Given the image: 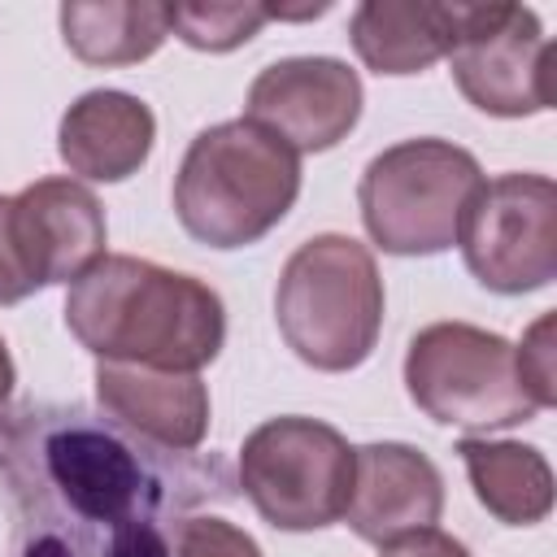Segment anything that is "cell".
Segmentation results:
<instances>
[{"label":"cell","mask_w":557,"mask_h":557,"mask_svg":"<svg viewBox=\"0 0 557 557\" xmlns=\"http://www.w3.org/2000/svg\"><path fill=\"white\" fill-rule=\"evenodd\" d=\"M383 557H470V548L461 540H453L440 527H422L413 535H400L392 544H383Z\"/></svg>","instance_id":"603a6c76"},{"label":"cell","mask_w":557,"mask_h":557,"mask_svg":"<svg viewBox=\"0 0 557 557\" xmlns=\"http://www.w3.org/2000/svg\"><path fill=\"white\" fill-rule=\"evenodd\" d=\"M96 400L109 418H117L131 435L165 448L191 453L209 431V392L200 374L148 370V366H96Z\"/></svg>","instance_id":"4fadbf2b"},{"label":"cell","mask_w":557,"mask_h":557,"mask_svg":"<svg viewBox=\"0 0 557 557\" xmlns=\"http://www.w3.org/2000/svg\"><path fill=\"white\" fill-rule=\"evenodd\" d=\"M405 387L431 422L461 431L518 426L540 413L518 374L513 344L470 322L422 326L405 352Z\"/></svg>","instance_id":"8992f818"},{"label":"cell","mask_w":557,"mask_h":557,"mask_svg":"<svg viewBox=\"0 0 557 557\" xmlns=\"http://www.w3.org/2000/svg\"><path fill=\"white\" fill-rule=\"evenodd\" d=\"M35 292L13 244V196H0V305H17Z\"/></svg>","instance_id":"7402d4cb"},{"label":"cell","mask_w":557,"mask_h":557,"mask_svg":"<svg viewBox=\"0 0 557 557\" xmlns=\"http://www.w3.org/2000/svg\"><path fill=\"white\" fill-rule=\"evenodd\" d=\"M470 274L500 296L540 292L557 274V187L548 174H500L474 191L457 231Z\"/></svg>","instance_id":"9c48e42d"},{"label":"cell","mask_w":557,"mask_h":557,"mask_svg":"<svg viewBox=\"0 0 557 557\" xmlns=\"http://www.w3.org/2000/svg\"><path fill=\"white\" fill-rule=\"evenodd\" d=\"M444 509V479L435 461L409 444L352 448V487L344 522L366 544H392L422 527H435Z\"/></svg>","instance_id":"7c38bea8"},{"label":"cell","mask_w":557,"mask_h":557,"mask_svg":"<svg viewBox=\"0 0 557 557\" xmlns=\"http://www.w3.org/2000/svg\"><path fill=\"white\" fill-rule=\"evenodd\" d=\"M13 244L35 292L74 283L104 257V209L74 178H39L13 196Z\"/></svg>","instance_id":"8fae6325"},{"label":"cell","mask_w":557,"mask_h":557,"mask_svg":"<svg viewBox=\"0 0 557 557\" xmlns=\"http://www.w3.org/2000/svg\"><path fill=\"white\" fill-rule=\"evenodd\" d=\"M35 457L9 453V483L26 500H44L96 527H131L161 518V479L131 440L74 413L35 435Z\"/></svg>","instance_id":"277c9868"},{"label":"cell","mask_w":557,"mask_h":557,"mask_svg":"<svg viewBox=\"0 0 557 557\" xmlns=\"http://www.w3.org/2000/svg\"><path fill=\"white\" fill-rule=\"evenodd\" d=\"M361 117V78L339 57H283L248 87V122L292 152L335 148Z\"/></svg>","instance_id":"30bf717a"},{"label":"cell","mask_w":557,"mask_h":557,"mask_svg":"<svg viewBox=\"0 0 557 557\" xmlns=\"http://www.w3.org/2000/svg\"><path fill=\"white\" fill-rule=\"evenodd\" d=\"M553 44L531 9L487 0L453 4L448 65L461 96L492 117H531L553 109Z\"/></svg>","instance_id":"ba28073f"},{"label":"cell","mask_w":557,"mask_h":557,"mask_svg":"<svg viewBox=\"0 0 557 557\" xmlns=\"http://www.w3.org/2000/svg\"><path fill=\"white\" fill-rule=\"evenodd\" d=\"M174 557H261V548L235 522L213 518V513H200V518H187L183 522L178 544H174Z\"/></svg>","instance_id":"ffe728a7"},{"label":"cell","mask_w":557,"mask_h":557,"mask_svg":"<svg viewBox=\"0 0 557 557\" xmlns=\"http://www.w3.org/2000/svg\"><path fill=\"white\" fill-rule=\"evenodd\" d=\"M483 187L474 152L448 139H405L383 148L357 187L361 222L383 252L431 257L457 244L466 205Z\"/></svg>","instance_id":"5b68a950"},{"label":"cell","mask_w":557,"mask_h":557,"mask_svg":"<svg viewBox=\"0 0 557 557\" xmlns=\"http://www.w3.org/2000/svg\"><path fill=\"white\" fill-rule=\"evenodd\" d=\"M300 196V152L235 117L200 131L174 174V213L209 248H244L274 231Z\"/></svg>","instance_id":"7a4b0ae2"},{"label":"cell","mask_w":557,"mask_h":557,"mask_svg":"<svg viewBox=\"0 0 557 557\" xmlns=\"http://www.w3.org/2000/svg\"><path fill=\"white\" fill-rule=\"evenodd\" d=\"M470 487L487 513L509 527H535L553 509V470L540 448L518 440H461L457 444Z\"/></svg>","instance_id":"2e32d148"},{"label":"cell","mask_w":557,"mask_h":557,"mask_svg":"<svg viewBox=\"0 0 557 557\" xmlns=\"http://www.w3.org/2000/svg\"><path fill=\"white\" fill-rule=\"evenodd\" d=\"M9 392H13V357H9V348L0 339V405L9 400Z\"/></svg>","instance_id":"cb8c5ba5"},{"label":"cell","mask_w":557,"mask_h":557,"mask_svg":"<svg viewBox=\"0 0 557 557\" xmlns=\"http://www.w3.org/2000/svg\"><path fill=\"white\" fill-rule=\"evenodd\" d=\"M518 357V374L527 383V392L535 396L540 409L557 405V370H553V313H544L527 335L522 348H513Z\"/></svg>","instance_id":"44dd1931"},{"label":"cell","mask_w":557,"mask_h":557,"mask_svg":"<svg viewBox=\"0 0 557 557\" xmlns=\"http://www.w3.org/2000/svg\"><path fill=\"white\" fill-rule=\"evenodd\" d=\"M274 318L305 366L326 374L361 366L383 331V278L374 252L352 235L305 239L278 274Z\"/></svg>","instance_id":"3957f363"},{"label":"cell","mask_w":557,"mask_h":557,"mask_svg":"<svg viewBox=\"0 0 557 557\" xmlns=\"http://www.w3.org/2000/svg\"><path fill=\"white\" fill-rule=\"evenodd\" d=\"M70 335L100 361L196 374L222 352V296L144 257L104 252L65 292Z\"/></svg>","instance_id":"6da1fadb"},{"label":"cell","mask_w":557,"mask_h":557,"mask_svg":"<svg viewBox=\"0 0 557 557\" xmlns=\"http://www.w3.org/2000/svg\"><path fill=\"white\" fill-rule=\"evenodd\" d=\"M157 139V117L152 109L131 96V91H87L78 96L61 126H57V152L61 161L91 178V183H122L131 178Z\"/></svg>","instance_id":"5bb4252c"},{"label":"cell","mask_w":557,"mask_h":557,"mask_svg":"<svg viewBox=\"0 0 557 557\" xmlns=\"http://www.w3.org/2000/svg\"><path fill=\"white\" fill-rule=\"evenodd\" d=\"M22 505L30 509H44L61 522H70L74 531H61L57 522H39V531L22 544L17 557H170V544L161 535L157 522H131V527H96V522H83L65 509H52L44 500H26Z\"/></svg>","instance_id":"ac0fdd59"},{"label":"cell","mask_w":557,"mask_h":557,"mask_svg":"<svg viewBox=\"0 0 557 557\" xmlns=\"http://www.w3.org/2000/svg\"><path fill=\"white\" fill-rule=\"evenodd\" d=\"M239 487L274 531H318L344 518L348 440L318 418H270L239 448Z\"/></svg>","instance_id":"52a82bcc"},{"label":"cell","mask_w":557,"mask_h":557,"mask_svg":"<svg viewBox=\"0 0 557 557\" xmlns=\"http://www.w3.org/2000/svg\"><path fill=\"white\" fill-rule=\"evenodd\" d=\"M348 39L374 74H418L453 48V4L366 0L352 9Z\"/></svg>","instance_id":"9a60e30c"},{"label":"cell","mask_w":557,"mask_h":557,"mask_svg":"<svg viewBox=\"0 0 557 557\" xmlns=\"http://www.w3.org/2000/svg\"><path fill=\"white\" fill-rule=\"evenodd\" d=\"M170 9V30L200 52H231L239 44H248L265 22H270V4H252V0H231V4H165Z\"/></svg>","instance_id":"d6986e66"},{"label":"cell","mask_w":557,"mask_h":557,"mask_svg":"<svg viewBox=\"0 0 557 557\" xmlns=\"http://www.w3.org/2000/svg\"><path fill=\"white\" fill-rule=\"evenodd\" d=\"M65 48L87 65H135L152 57L170 35V9L152 0L61 4Z\"/></svg>","instance_id":"e0dca14e"}]
</instances>
